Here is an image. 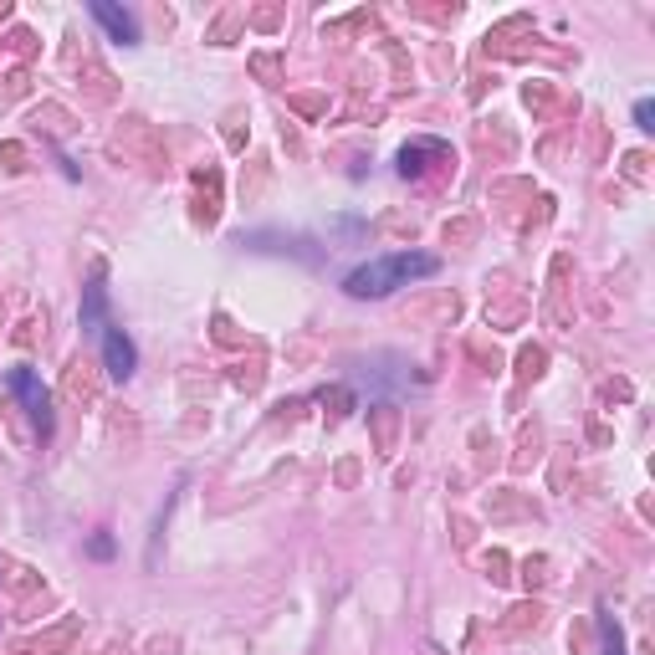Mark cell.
I'll return each instance as SVG.
<instances>
[{
  "label": "cell",
  "instance_id": "obj_1",
  "mask_svg": "<svg viewBox=\"0 0 655 655\" xmlns=\"http://www.w3.org/2000/svg\"><path fill=\"white\" fill-rule=\"evenodd\" d=\"M441 272V261L435 256H420V251H395V256H374V261H364V267H354L343 277V292L348 297H389V292H400V287H410V282H420V277H435Z\"/></svg>",
  "mask_w": 655,
  "mask_h": 655
},
{
  "label": "cell",
  "instance_id": "obj_2",
  "mask_svg": "<svg viewBox=\"0 0 655 655\" xmlns=\"http://www.w3.org/2000/svg\"><path fill=\"white\" fill-rule=\"evenodd\" d=\"M6 389L26 400L36 430H41V435H52V395H47V384H41L31 369H11V374H6Z\"/></svg>",
  "mask_w": 655,
  "mask_h": 655
},
{
  "label": "cell",
  "instance_id": "obj_3",
  "mask_svg": "<svg viewBox=\"0 0 655 655\" xmlns=\"http://www.w3.org/2000/svg\"><path fill=\"white\" fill-rule=\"evenodd\" d=\"M98 338H103V364H108V374H113V379H128V374L139 369V354H134V343L123 338V328H113V323H108Z\"/></svg>",
  "mask_w": 655,
  "mask_h": 655
},
{
  "label": "cell",
  "instance_id": "obj_4",
  "mask_svg": "<svg viewBox=\"0 0 655 655\" xmlns=\"http://www.w3.org/2000/svg\"><path fill=\"white\" fill-rule=\"evenodd\" d=\"M93 16L108 26V36H113V41H123V47H134V41H139V26H134V16H123L118 6H108V0H93Z\"/></svg>",
  "mask_w": 655,
  "mask_h": 655
},
{
  "label": "cell",
  "instance_id": "obj_5",
  "mask_svg": "<svg viewBox=\"0 0 655 655\" xmlns=\"http://www.w3.org/2000/svg\"><path fill=\"white\" fill-rule=\"evenodd\" d=\"M103 313H108V297H103V287L93 282V287H87V297H82V328H87V333H103V328H108Z\"/></svg>",
  "mask_w": 655,
  "mask_h": 655
},
{
  "label": "cell",
  "instance_id": "obj_6",
  "mask_svg": "<svg viewBox=\"0 0 655 655\" xmlns=\"http://www.w3.org/2000/svg\"><path fill=\"white\" fill-rule=\"evenodd\" d=\"M599 630H604V650H609V655H620V625L604 615V620H599Z\"/></svg>",
  "mask_w": 655,
  "mask_h": 655
},
{
  "label": "cell",
  "instance_id": "obj_7",
  "mask_svg": "<svg viewBox=\"0 0 655 655\" xmlns=\"http://www.w3.org/2000/svg\"><path fill=\"white\" fill-rule=\"evenodd\" d=\"M650 118H655V108H650V98H640V103H635V123L650 128Z\"/></svg>",
  "mask_w": 655,
  "mask_h": 655
}]
</instances>
